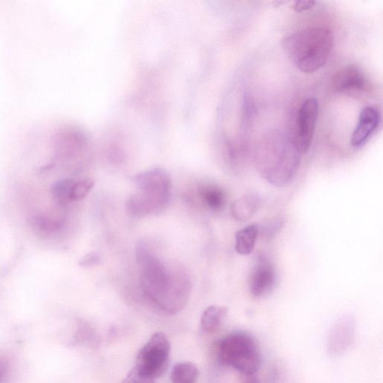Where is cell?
Returning a JSON list of instances; mask_svg holds the SVG:
<instances>
[{
    "mask_svg": "<svg viewBox=\"0 0 383 383\" xmlns=\"http://www.w3.org/2000/svg\"><path fill=\"white\" fill-rule=\"evenodd\" d=\"M94 185V181L89 178L75 181L71 189V202L80 201L84 198L93 188Z\"/></svg>",
    "mask_w": 383,
    "mask_h": 383,
    "instance_id": "cell-18",
    "label": "cell"
},
{
    "mask_svg": "<svg viewBox=\"0 0 383 383\" xmlns=\"http://www.w3.org/2000/svg\"><path fill=\"white\" fill-rule=\"evenodd\" d=\"M259 235V226L251 224L236 233L235 251L241 255L251 254L255 248L256 241Z\"/></svg>",
    "mask_w": 383,
    "mask_h": 383,
    "instance_id": "cell-13",
    "label": "cell"
},
{
    "mask_svg": "<svg viewBox=\"0 0 383 383\" xmlns=\"http://www.w3.org/2000/svg\"><path fill=\"white\" fill-rule=\"evenodd\" d=\"M316 4L314 1H297L294 4V10L297 12H303L310 10Z\"/></svg>",
    "mask_w": 383,
    "mask_h": 383,
    "instance_id": "cell-23",
    "label": "cell"
},
{
    "mask_svg": "<svg viewBox=\"0 0 383 383\" xmlns=\"http://www.w3.org/2000/svg\"><path fill=\"white\" fill-rule=\"evenodd\" d=\"M259 206V197L253 194L245 195L233 202L231 214L238 221H246L257 212Z\"/></svg>",
    "mask_w": 383,
    "mask_h": 383,
    "instance_id": "cell-12",
    "label": "cell"
},
{
    "mask_svg": "<svg viewBox=\"0 0 383 383\" xmlns=\"http://www.w3.org/2000/svg\"><path fill=\"white\" fill-rule=\"evenodd\" d=\"M138 192L126 204L128 212L135 218L159 213L167 206L171 196L170 174L161 168L139 173L135 177Z\"/></svg>",
    "mask_w": 383,
    "mask_h": 383,
    "instance_id": "cell-4",
    "label": "cell"
},
{
    "mask_svg": "<svg viewBox=\"0 0 383 383\" xmlns=\"http://www.w3.org/2000/svg\"><path fill=\"white\" fill-rule=\"evenodd\" d=\"M227 307L211 305L207 307L202 315L201 328L206 333H213L218 330L228 314Z\"/></svg>",
    "mask_w": 383,
    "mask_h": 383,
    "instance_id": "cell-14",
    "label": "cell"
},
{
    "mask_svg": "<svg viewBox=\"0 0 383 383\" xmlns=\"http://www.w3.org/2000/svg\"><path fill=\"white\" fill-rule=\"evenodd\" d=\"M171 345L167 336L161 332L154 333L146 345L140 349L136 369L143 375L156 380L167 370Z\"/></svg>",
    "mask_w": 383,
    "mask_h": 383,
    "instance_id": "cell-6",
    "label": "cell"
},
{
    "mask_svg": "<svg viewBox=\"0 0 383 383\" xmlns=\"http://www.w3.org/2000/svg\"><path fill=\"white\" fill-rule=\"evenodd\" d=\"M332 88L337 94L358 95L368 93L371 83L359 66L349 65L335 73Z\"/></svg>",
    "mask_w": 383,
    "mask_h": 383,
    "instance_id": "cell-8",
    "label": "cell"
},
{
    "mask_svg": "<svg viewBox=\"0 0 383 383\" xmlns=\"http://www.w3.org/2000/svg\"><path fill=\"white\" fill-rule=\"evenodd\" d=\"M121 383H155V380L143 375L135 367Z\"/></svg>",
    "mask_w": 383,
    "mask_h": 383,
    "instance_id": "cell-20",
    "label": "cell"
},
{
    "mask_svg": "<svg viewBox=\"0 0 383 383\" xmlns=\"http://www.w3.org/2000/svg\"><path fill=\"white\" fill-rule=\"evenodd\" d=\"M284 227V219L281 218H275L263 224L262 228L259 227V233L264 236L265 239L270 240L277 235L278 233Z\"/></svg>",
    "mask_w": 383,
    "mask_h": 383,
    "instance_id": "cell-19",
    "label": "cell"
},
{
    "mask_svg": "<svg viewBox=\"0 0 383 383\" xmlns=\"http://www.w3.org/2000/svg\"><path fill=\"white\" fill-rule=\"evenodd\" d=\"M318 113L319 103L314 97L305 100L298 111L292 138L299 152L302 154L307 152L312 146Z\"/></svg>",
    "mask_w": 383,
    "mask_h": 383,
    "instance_id": "cell-7",
    "label": "cell"
},
{
    "mask_svg": "<svg viewBox=\"0 0 383 383\" xmlns=\"http://www.w3.org/2000/svg\"><path fill=\"white\" fill-rule=\"evenodd\" d=\"M100 262H101V257L97 253L93 252L82 257L79 264L82 266H85V268H89V266L99 264Z\"/></svg>",
    "mask_w": 383,
    "mask_h": 383,
    "instance_id": "cell-21",
    "label": "cell"
},
{
    "mask_svg": "<svg viewBox=\"0 0 383 383\" xmlns=\"http://www.w3.org/2000/svg\"><path fill=\"white\" fill-rule=\"evenodd\" d=\"M381 121V113L377 106L364 108L358 119L356 128L351 139V144L355 148L363 147L378 130Z\"/></svg>",
    "mask_w": 383,
    "mask_h": 383,
    "instance_id": "cell-9",
    "label": "cell"
},
{
    "mask_svg": "<svg viewBox=\"0 0 383 383\" xmlns=\"http://www.w3.org/2000/svg\"><path fill=\"white\" fill-rule=\"evenodd\" d=\"M276 272L272 264L264 257H259L249 278L248 288L255 297L268 294L276 284Z\"/></svg>",
    "mask_w": 383,
    "mask_h": 383,
    "instance_id": "cell-10",
    "label": "cell"
},
{
    "mask_svg": "<svg viewBox=\"0 0 383 383\" xmlns=\"http://www.w3.org/2000/svg\"><path fill=\"white\" fill-rule=\"evenodd\" d=\"M221 363L247 376L259 369L261 356L254 338L244 332L231 333L223 338L218 347Z\"/></svg>",
    "mask_w": 383,
    "mask_h": 383,
    "instance_id": "cell-5",
    "label": "cell"
},
{
    "mask_svg": "<svg viewBox=\"0 0 383 383\" xmlns=\"http://www.w3.org/2000/svg\"><path fill=\"white\" fill-rule=\"evenodd\" d=\"M334 45V37L326 27H307L282 40L286 54L297 68L305 73H314L326 65Z\"/></svg>",
    "mask_w": 383,
    "mask_h": 383,
    "instance_id": "cell-3",
    "label": "cell"
},
{
    "mask_svg": "<svg viewBox=\"0 0 383 383\" xmlns=\"http://www.w3.org/2000/svg\"><path fill=\"white\" fill-rule=\"evenodd\" d=\"M251 378H249L246 383H260L259 381H258V380L257 378H255L253 376H251Z\"/></svg>",
    "mask_w": 383,
    "mask_h": 383,
    "instance_id": "cell-24",
    "label": "cell"
},
{
    "mask_svg": "<svg viewBox=\"0 0 383 383\" xmlns=\"http://www.w3.org/2000/svg\"><path fill=\"white\" fill-rule=\"evenodd\" d=\"M198 378V369L192 362L178 363L174 366L171 373L172 383H196Z\"/></svg>",
    "mask_w": 383,
    "mask_h": 383,
    "instance_id": "cell-16",
    "label": "cell"
},
{
    "mask_svg": "<svg viewBox=\"0 0 383 383\" xmlns=\"http://www.w3.org/2000/svg\"><path fill=\"white\" fill-rule=\"evenodd\" d=\"M31 226L36 234L41 237H51L62 229L60 220L47 218L44 216H36L31 222Z\"/></svg>",
    "mask_w": 383,
    "mask_h": 383,
    "instance_id": "cell-15",
    "label": "cell"
},
{
    "mask_svg": "<svg viewBox=\"0 0 383 383\" xmlns=\"http://www.w3.org/2000/svg\"><path fill=\"white\" fill-rule=\"evenodd\" d=\"M198 195L206 207L214 212H220L226 205V194L222 188L212 184H205L198 187Z\"/></svg>",
    "mask_w": 383,
    "mask_h": 383,
    "instance_id": "cell-11",
    "label": "cell"
},
{
    "mask_svg": "<svg viewBox=\"0 0 383 383\" xmlns=\"http://www.w3.org/2000/svg\"><path fill=\"white\" fill-rule=\"evenodd\" d=\"M74 181L73 179H65L55 183L51 188V194L56 202L61 205L72 202L71 194Z\"/></svg>",
    "mask_w": 383,
    "mask_h": 383,
    "instance_id": "cell-17",
    "label": "cell"
},
{
    "mask_svg": "<svg viewBox=\"0 0 383 383\" xmlns=\"http://www.w3.org/2000/svg\"><path fill=\"white\" fill-rule=\"evenodd\" d=\"M8 370H10V364L8 360L5 356L0 355V383L5 382Z\"/></svg>",
    "mask_w": 383,
    "mask_h": 383,
    "instance_id": "cell-22",
    "label": "cell"
},
{
    "mask_svg": "<svg viewBox=\"0 0 383 383\" xmlns=\"http://www.w3.org/2000/svg\"><path fill=\"white\" fill-rule=\"evenodd\" d=\"M301 153L292 137L274 130L258 141L255 158L258 171L273 186L285 187L292 181L301 165Z\"/></svg>",
    "mask_w": 383,
    "mask_h": 383,
    "instance_id": "cell-2",
    "label": "cell"
},
{
    "mask_svg": "<svg viewBox=\"0 0 383 383\" xmlns=\"http://www.w3.org/2000/svg\"><path fill=\"white\" fill-rule=\"evenodd\" d=\"M141 290L162 312L173 315L187 305L191 292L187 274L179 266L165 265L141 244L137 248Z\"/></svg>",
    "mask_w": 383,
    "mask_h": 383,
    "instance_id": "cell-1",
    "label": "cell"
}]
</instances>
